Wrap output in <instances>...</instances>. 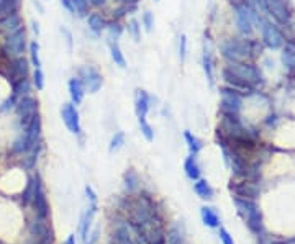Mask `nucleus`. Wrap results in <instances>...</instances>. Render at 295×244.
<instances>
[{"label": "nucleus", "mask_w": 295, "mask_h": 244, "mask_svg": "<svg viewBox=\"0 0 295 244\" xmlns=\"http://www.w3.org/2000/svg\"><path fill=\"white\" fill-rule=\"evenodd\" d=\"M220 52L228 62H246L261 54V46L257 48V43L248 40H227L220 45Z\"/></svg>", "instance_id": "f257e3e1"}, {"label": "nucleus", "mask_w": 295, "mask_h": 244, "mask_svg": "<svg viewBox=\"0 0 295 244\" xmlns=\"http://www.w3.org/2000/svg\"><path fill=\"white\" fill-rule=\"evenodd\" d=\"M233 201H235L236 208L239 210V213L244 216L249 230L253 233H256V235H259L261 230H262V223H261V211H259V208H257V205L251 200L238 198V197H235Z\"/></svg>", "instance_id": "f03ea898"}, {"label": "nucleus", "mask_w": 295, "mask_h": 244, "mask_svg": "<svg viewBox=\"0 0 295 244\" xmlns=\"http://www.w3.org/2000/svg\"><path fill=\"white\" fill-rule=\"evenodd\" d=\"M256 7H259L262 12H267L281 25L289 23L292 17L286 0H256Z\"/></svg>", "instance_id": "7ed1b4c3"}, {"label": "nucleus", "mask_w": 295, "mask_h": 244, "mask_svg": "<svg viewBox=\"0 0 295 244\" xmlns=\"http://www.w3.org/2000/svg\"><path fill=\"white\" fill-rule=\"evenodd\" d=\"M227 69L251 87H254L262 82L261 71L254 64H249V62H230Z\"/></svg>", "instance_id": "20e7f679"}, {"label": "nucleus", "mask_w": 295, "mask_h": 244, "mask_svg": "<svg viewBox=\"0 0 295 244\" xmlns=\"http://www.w3.org/2000/svg\"><path fill=\"white\" fill-rule=\"evenodd\" d=\"M79 79H80V82H82L85 92H89V94H97L102 89V84H104L102 74L92 66H82L80 67L79 69Z\"/></svg>", "instance_id": "39448f33"}, {"label": "nucleus", "mask_w": 295, "mask_h": 244, "mask_svg": "<svg viewBox=\"0 0 295 244\" xmlns=\"http://www.w3.org/2000/svg\"><path fill=\"white\" fill-rule=\"evenodd\" d=\"M220 97H222V110L227 115H238L241 107H243V98L232 87H222L220 89Z\"/></svg>", "instance_id": "423d86ee"}, {"label": "nucleus", "mask_w": 295, "mask_h": 244, "mask_svg": "<svg viewBox=\"0 0 295 244\" xmlns=\"http://www.w3.org/2000/svg\"><path fill=\"white\" fill-rule=\"evenodd\" d=\"M38 115V102L33 97H23L17 105V116L21 126H28L31 123V120Z\"/></svg>", "instance_id": "0eeeda50"}, {"label": "nucleus", "mask_w": 295, "mask_h": 244, "mask_svg": "<svg viewBox=\"0 0 295 244\" xmlns=\"http://www.w3.org/2000/svg\"><path fill=\"white\" fill-rule=\"evenodd\" d=\"M261 31H262V43L269 48V49H279V48H282L284 36L281 33V30H279L274 23L262 22Z\"/></svg>", "instance_id": "6e6552de"}, {"label": "nucleus", "mask_w": 295, "mask_h": 244, "mask_svg": "<svg viewBox=\"0 0 295 244\" xmlns=\"http://www.w3.org/2000/svg\"><path fill=\"white\" fill-rule=\"evenodd\" d=\"M61 118L66 125V128L69 130V133L79 135L80 133V118H79V111L77 107L72 102L62 103L61 107Z\"/></svg>", "instance_id": "1a4fd4ad"}, {"label": "nucleus", "mask_w": 295, "mask_h": 244, "mask_svg": "<svg viewBox=\"0 0 295 244\" xmlns=\"http://www.w3.org/2000/svg\"><path fill=\"white\" fill-rule=\"evenodd\" d=\"M235 20H236V26H238L239 33L248 36L253 33V13H251V8L246 7L244 3L236 5L235 7Z\"/></svg>", "instance_id": "9d476101"}, {"label": "nucleus", "mask_w": 295, "mask_h": 244, "mask_svg": "<svg viewBox=\"0 0 295 244\" xmlns=\"http://www.w3.org/2000/svg\"><path fill=\"white\" fill-rule=\"evenodd\" d=\"M25 46H26V31L25 28L15 30L13 33L8 35L7 38V49L15 56H21L25 52Z\"/></svg>", "instance_id": "9b49d317"}, {"label": "nucleus", "mask_w": 295, "mask_h": 244, "mask_svg": "<svg viewBox=\"0 0 295 244\" xmlns=\"http://www.w3.org/2000/svg\"><path fill=\"white\" fill-rule=\"evenodd\" d=\"M97 206H99L97 201H89V206L85 208V211L82 213V218H80V238H82L84 244H87V236H89L90 226H92L94 216L97 213Z\"/></svg>", "instance_id": "f8f14e48"}, {"label": "nucleus", "mask_w": 295, "mask_h": 244, "mask_svg": "<svg viewBox=\"0 0 295 244\" xmlns=\"http://www.w3.org/2000/svg\"><path fill=\"white\" fill-rule=\"evenodd\" d=\"M151 108V97L146 90L138 89L135 92V113L136 118H146L148 111Z\"/></svg>", "instance_id": "ddd939ff"}, {"label": "nucleus", "mask_w": 295, "mask_h": 244, "mask_svg": "<svg viewBox=\"0 0 295 244\" xmlns=\"http://www.w3.org/2000/svg\"><path fill=\"white\" fill-rule=\"evenodd\" d=\"M202 66H203V72H205L208 84L213 86V81H215V76H213V56H212V48H210V43H208V41H205V45H203Z\"/></svg>", "instance_id": "4468645a"}, {"label": "nucleus", "mask_w": 295, "mask_h": 244, "mask_svg": "<svg viewBox=\"0 0 295 244\" xmlns=\"http://www.w3.org/2000/svg\"><path fill=\"white\" fill-rule=\"evenodd\" d=\"M67 89H69V95H71V102L76 105H80L84 100V95H85V89L82 86V82H80L79 77H72L69 79L67 82Z\"/></svg>", "instance_id": "2eb2a0df"}, {"label": "nucleus", "mask_w": 295, "mask_h": 244, "mask_svg": "<svg viewBox=\"0 0 295 244\" xmlns=\"http://www.w3.org/2000/svg\"><path fill=\"white\" fill-rule=\"evenodd\" d=\"M33 203H35V208H36V216H38V218L46 220V216H48V200H46L45 190H43L41 184H38V187H36V195L33 198Z\"/></svg>", "instance_id": "dca6fc26"}, {"label": "nucleus", "mask_w": 295, "mask_h": 244, "mask_svg": "<svg viewBox=\"0 0 295 244\" xmlns=\"http://www.w3.org/2000/svg\"><path fill=\"white\" fill-rule=\"evenodd\" d=\"M200 218L203 225L208 228H218L220 226V216L213 206H202L200 208Z\"/></svg>", "instance_id": "f3484780"}, {"label": "nucleus", "mask_w": 295, "mask_h": 244, "mask_svg": "<svg viewBox=\"0 0 295 244\" xmlns=\"http://www.w3.org/2000/svg\"><path fill=\"white\" fill-rule=\"evenodd\" d=\"M20 25H21V20L17 13H8L0 18V30L7 31V33H13L15 30L20 28Z\"/></svg>", "instance_id": "a211bd4d"}, {"label": "nucleus", "mask_w": 295, "mask_h": 244, "mask_svg": "<svg viewBox=\"0 0 295 244\" xmlns=\"http://www.w3.org/2000/svg\"><path fill=\"white\" fill-rule=\"evenodd\" d=\"M194 192H195L202 200H210V198H213V189H212V185L207 182V180H202V179L195 180V184H194Z\"/></svg>", "instance_id": "6ab92c4d"}, {"label": "nucleus", "mask_w": 295, "mask_h": 244, "mask_svg": "<svg viewBox=\"0 0 295 244\" xmlns=\"http://www.w3.org/2000/svg\"><path fill=\"white\" fill-rule=\"evenodd\" d=\"M184 171H185V176L189 177L190 180H198L200 179V167H198V164L195 161V156H189L184 161Z\"/></svg>", "instance_id": "aec40b11"}, {"label": "nucleus", "mask_w": 295, "mask_h": 244, "mask_svg": "<svg viewBox=\"0 0 295 244\" xmlns=\"http://www.w3.org/2000/svg\"><path fill=\"white\" fill-rule=\"evenodd\" d=\"M110 56H112V61L115 62V66H118L120 69H126V59H125V56H123V52H121V48L118 46L117 41H110Z\"/></svg>", "instance_id": "412c9836"}, {"label": "nucleus", "mask_w": 295, "mask_h": 244, "mask_svg": "<svg viewBox=\"0 0 295 244\" xmlns=\"http://www.w3.org/2000/svg\"><path fill=\"white\" fill-rule=\"evenodd\" d=\"M184 140H185V143H187V147H189L190 154H192V156H197L198 152H200L202 146H203L202 141L198 140V138H197L195 135H192L189 130L184 131Z\"/></svg>", "instance_id": "4be33fe9"}, {"label": "nucleus", "mask_w": 295, "mask_h": 244, "mask_svg": "<svg viewBox=\"0 0 295 244\" xmlns=\"http://www.w3.org/2000/svg\"><path fill=\"white\" fill-rule=\"evenodd\" d=\"M87 26H89V30L92 31L95 36H99L102 33V30L105 28V22H104V18H102L99 13H92V15H89V17H87Z\"/></svg>", "instance_id": "5701e85b"}, {"label": "nucleus", "mask_w": 295, "mask_h": 244, "mask_svg": "<svg viewBox=\"0 0 295 244\" xmlns=\"http://www.w3.org/2000/svg\"><path fill=\"white\" fill-rule=\"evenodd\" d=\"M282 62H284V67H286L289 72L295 71V48L294 46H286V48H284Z\"/></svg>", "instance_id": "b1692460"}, {"label": "nucleus", "mask_w": 295, "mask_h": 244, "mask_svg": "<svg viewBox=\"0 0 295 244\" xmlns=\"http://www.w3.org/2000/svg\"><path fill=\"white\" fill-rule=\"evenodd\" d=\"M123 182H125L126 192H135V190L138 189V185H139V177L133 169H128V171L125 172V176H123Z\"/></svg>", "instance_id": "393cba45"}, {"label": "nucleus", "mask_w": 295, "mask_h": 244, "mask_svg": "<svg viewBox=\"0 0 295 244\" xmlns=\"http://www.w3.org/2000/svg\"><path fill=\"white\" fill-rule=\"evenodd\" d=\"M168 244H184V230L179 225H174L169 230Z\"/></svg>", "instance_id": "a878e982"}, {"label": "nucleus", "mask_w": 295, "mask_h": 244, "mask_svg": "<svg viewBox=\"0 0 295 244\" xmlns=\"http://www.w3.org/2000/svg\"><path fill=\"white\" fill-rule=\"evenodd\" d=\"M115 240H117V244H136L135 241H133V238H131L130 231H128L126 226L117 228V231H115Z\"/></svg>", "instance_id": "bb28decb"}, {"label": "nucleus", "mask_w": 295, "mask_h": 244, "mask_svg": "<svg viewBox=\"0 0 295 244\" xmlns=\"http://www.w3.org/2000/svg\"><path fill=\"white\" fill-rule=\"evenodd\" d=\"M38 184H40V179H36V177L31 179L28 182V187H26L25 194H23V201H25V203H33V198L36 195V187H38Z\"/></svg>", "instance_id": "cd10ccee"}, {"label": "nucleus", "mask_w": 295, "mask_h": 244, "mask_svg": "<svg viewBox=\"0 0 295 244\" xmlns=\"http://www.w3.org/2000/svg\"><path fill=\"white\" fill-rule=\"evenodd\" d=\"M72 7H74V15L79 18L87 17L89 13V2L87 0H72Z\"/></svg>", "instance_id": "c85d7f7f"}, {"label": "nucleus", "mask_w": 295, "mask_h": 244, "mask_svg": "<svg viewBox=\"0 0 295 244\" xmlns=\"http://www.w3.org/2000/svg\"><path fill=\"white\" fill-rule=\"evenodd\" d=\"M18 5V0H0V15L17 13Z\"/></svg>", "instance_id": "c756f323"}, {"label": "nucleus", "mask_w": 295, "mask_h": 244, "mask_svg": "<svg viewBox=\"0 0 295 244\" xmlns=\"http://www.w3.org/2000/svg\"><path fill=\"white\" fill-rule=\"evenodd\" d=\"M123 145H125V133L123 131H118V133L114 135V138L110 140V146H109V151L110 152H117L120 151Z\"/></svg>", "instance_id": "7c9ffc66"}, {"label": "nucleus", "mask_w": 295, "mask_h": 244, "mask_svg": "<svg viewBox=\"0 0 295 244\" xmlns=\"http://www.w3.org/2000/svg\"><path fill=\"white\" fill-rule=\"evenodd\" d=\"M139 123V130H141V135L146 138V141L153 143L154 141V131H153V126L148 123L146 118H139L138 120Z\"/></svg>", "instance_id": "2f4dec72"}, {"label": "nucleus", "mask_w": 295, "mask_h": 244, "mask_svg": "<svg viewBox=\"0 0 295 244\" xmlns=\"http://www.w3.org/2000/svg\"><path fill=\"white\" fill-rule=\"evenodd\" d=\"M30 57H31V64L36 67H41V59H40V45L38 41H31L30 43Z\"/></svg>", "instance_id": "473e14b6"}, {"label": "nucleus", "mask_w": 295, "mask_h": 244, "mask_svg": "<svg viewBox=\"0 0 295 244\" xmlns=\"http://www.w3.org/2000/svg\"><path fill=\"white\" fill-rule=\"evenodd\" d=\"M128 31L131 33L133 40H135L136 43H139V40H141V23H139L136 18L130 20V23H128Z\"/></svg>", "instance_id": "72a5a7b5"}, {"label": "nucleus", "mask_w": 295, "mask_h": 244, "mask_svg": "<svg viewBox=\"0 0 295 244\" xmlns=\"http://www.w3.org/2000/svg\"><path fill=\"white\" fill-rule=\"evenodd\" d=\"M30 92V82L26 81V79H20V81L17 82V86H15V90H13V94L17 95V97H20V95H28Z\"/></svg>", "instance_id": "f704fd0d"}, {"label": "nucleus", "mask_w": 295, "mask_h": 244, "mask_svg": "<svg viewBox=\"0 0 295 244\" xmlns=\"http://www.w3.org/2000/svg\"><path fill=\"white\" fill-rule=\"evenodd\" d=\"M177 52H179L180 62H184L185 56H187V35L185 33H180V36H179V46H177Z\"/></svg>", "instance_id": "c9c22d12"}, {"label": "nucleus", "mask_w": 295, "mask_h": 244, "mask_svg": "<svg viewBox=\"0 0 295 244\" xmlns=\"http://www.w3.org/2000/svg\"><path fill=\"white\" fill-rule=\"evenodd\" d=\"M15 72L18 74L20 79L26 77V74H28V62H26L23 57H18L17 62H15Z\"/></svg>", "instance_id": "e433bc0d"}, {"label": "nucleus", "mask_w": 295, "mask_h": 244, "mask_svg": "<svg viewBox=\"0 0 295 244\" xmlns=\"http://www.w3.org/2000/svg\"><path fill=\"white\" fill-rule=\"evenodd\" d=\"M141 23L144 26V30L148 31V33H151L153 28H154V17L151 12H144L143 13V18H141Z\"/></svg>", "instance_id": "4c0bfd02"}, {"label": "nucleus", "mask_w": 295, "mask_h": 244, "mask_svg": "<svg viewBox=\"0 0 295 244\" xmlns=\"http://www.w3.org/2000/svg\"><path fill=\"white\" fill-rule=\"evenodd\" d=\"M33 82H35V86L38 90H43V87H45V74H43L41 71V67H36L35 69V72H33Z\"/></svg>", "instance_id": "58836bf2"}, {"label": "nucleus", "mask_w": 295, "mask_h": 244, "mask_svg": "<svg viewBox=\"0 0 295 244\" xmlns=\"http://www.w3.org/2000/svg\"><path fill=\"white\" fill-rule=\"evenodd\" d=\"M121 33H123V28L118 23H112L109 26V36H110L112 41H117L121 36Z\"/></svg>", "instance_id": "ea45409f"}, {"label": "nucleus", "mask_w": 295, "mask_h": 244, "mask_svg": "<svg viewBox=\"0 0 295 244\" xmlns=\"http://www.w3.org/2000/svg\"><path fill=\"white\" fill-rule=\"evenodd\" d=\"M15 102H17V95L12 94L7 100H5V102H3L2 105H0V113H3V111H8L10 108H13Z\"/></svg>", "instance_id": "a19ab883"}, {"label": "nucleus", "mask_w": 295, "mask_h": 244, "mask_svg": "<svg viewBox=\"0 0 295 244\" xmlns=\"http://www.w3.org/2000/svg\"><path fill=\"white\" fill-rule=\"evenodd\" d=\"M59 31H61V35L64 36V41H66V45H67V49L72 51V33L66 28V26H61Z\"/></svg>", "instance_id": "79ce46f5"}, {"label": "nucleus", "mask_w": 295, "mask_h": 244, "mask_svg": "<svg viewBox=\"0 0 295 244\" xmlns=\"http://www.w3.org/2000/svg\"><path fill=\"white\" fill-rule=\"evenodd\" d=\"M218 236H220V240H222V243H223V244H235L232 235H230V233H228L227 230H225V228H220Z\"/></svg>", "instance_id": "37998d69"}, {"label": "nucleus", "mask_w": 295, "mask_h": 244, "mask_svg": "<svg viewBox=\"0 0 295 244\" xmlns=\"http://www.w3.org/2000/svg\"><path fill=\"white\" fill-rule=\"evenodd\" d=\"M61 5L64 8L67 10L69 13L71 15H74V7H72V0H61Z\"/></svg>", "instance_id": "c03bdc74"}, {"label": "nucleus", "mask_w": 295, "mask_h": 244, "mask_svg": "<svg viewBox=\"0 0 295 244\" xmlns=\"http://www.w3.org/2000/svg\"><path fill=\"white\" fill-rule=\"evenodd\" d=\"M90 5H94V7H102V5L107 3V0H87Z\"/></svg>", "instance_id": "a18cd8bd"}, {"label": "nucleus", "mask_w": 295, "mask_h": 244, "mask_svg": "<svg viewBox=\"0 0 295 244\" xmlns=\"http://www.w3.org/2000/svg\"><path fill=\"white\" fill-rule=\"evenodd\" d=\"M31 26H33V31L36 35H40V23L36 22V20H33V22H31Z\"/></svg>", "instance_id": "49530a36"}, {"label": "nucleus", "mask_w": 295, "mask_h": 244, "mask_svg": "<svg viewBox=\"0 0 295 244\" xmlns=\"http://www.w3.org/2000/svg\"><path fill=\"white\" fill-rule=\"evenodd\" d=\"M64 244H76V236L71 235V236H69L67 240H66V243H64Z\"/></svg>", "instance_id": "de8ad7c7"}, {"label": "nucleus", "mask_w": 295, "mask_h": 244, "mask_svg": "<svg viewBox=\"0 0 295 244\" xmlns=\"http://www.w3.org/2000/svg\"><path fill=\"white\" fill-rule=\"evenodd\" d=\"M33 5H35V7H36V8H38V10H40V12H41V13H43V12H45V8H43V5H41V3L38 2V0H33Z\"/></svg>", "instance_id": "09e8293b"}, {"label": "nucleus", "mask_w": 295, "mask_h": 244, "mask_svg": "<svg viewBox=\"0 0 295 244\" xmlns=\"http://www.w3.org/2000/svg\"><path fill=\"white\" fill-rule=\"evenodd\" d=\"M232 3L236 7V5H241V3H243V0H232Z\"/></svg>", "instance_id": "8fccbe9b"}, {"label": "nucleus", "mask_w": 295, "mask_h": 244, "mask_svg": "<svg viewBox=\"0 0 295 244\" xmlns=\"http://www.w3.org/2000/svg\"><path fill=\"white\" fill-rule=\"evenodd\" d=\"M118 2H121V3H131V2H136V0H118Z\"/></svg>", "instance_id": "3c124183"}, {"label": "nucleus", "mask_w": 295, "mask_h": 244, "mask_svg": "<svg viewBox=\"0 0 295 244\" xmlns=\"http://www.w3.org/2000/svg\"><path fill=\"white\" fill-rule=\"evenodd\" d=\"M156 2H159V0H156Z\"/></svg>", "instance_id": "603ef678"}]
</instances>
